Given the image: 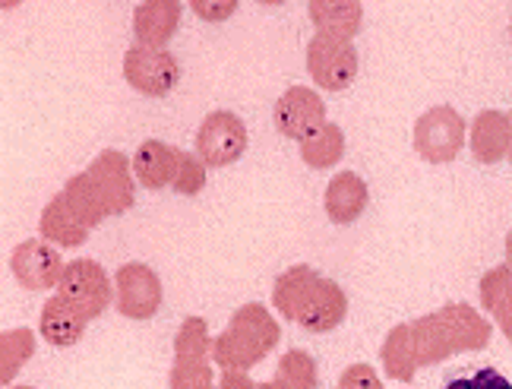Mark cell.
Returning <instances> with one entry per match:
<instances>
[{"instance_id":"obj_1","label":"cell","mask_w":512,"mask_h":389,"mask_svg":"<svg viewBox=\"0 0 512 389\" xmlns=\"http://www.w3.org/2000/svg\"><path fill=\"white\" fill-rule=\"evenodd\" d=\"M490 323L471 304H446L411 323L418 364H440L459 352H484L490 345Z\"/></svg>"},{"instance_id":"obj_2","label":"cell","mask_w":512,"mask_h":389,"mask_svg":"<svg viewBox=\"0 0 512 389\" xmlns=\"http://www.w3.org/2000/svg\"><path fill=\"white\" fill-rule=\"evenodd\" d=\"M282 339V326L263 304H244L234 310L225 333L212 339V361L222 371H250Z\"/></svg>"},{"instance_id":"obj_3","label":"cell","mask_w":512,"mask_h":389,"mask_svg":"<svg viewBox=\"0 0 512 389\" xmlns=\"http://www.w3.org/2000/svg\"><path fill=\"white\" fill-rule=\"evenodd\" d=\"M411 140H415V152L424 162L446 165L465 146V118L452 105H437L418 118Z\"/></svg>"},{"instance_id":"obj_4","label":"cell","mask_w":512,"mask_h":389,"mask_svg":"<svg viewBox=\"0 0 512 389\" xmlns=\"http://www.w3.org/2000/svg\"><path fill=\"white\" fill-rule=\"evenodd\" d=\"M361 70V54L354 48V42H342V38L329 35H313L307 45V73L313 76V83L326 92H342Z\"/></svg>"},{"instance_id":"obj_5","label":"cell","mask_w":512,"mask_h":389,"mask_svg":"<svg viewBox=\"0 0 512 389\" xmlns=\"http://www.w3.org/2000/svg\"><path fill=\"white\" fill-rule=\"evenodd\" d=\"M247 124L234 111H212L196 130V155L206 168H228L247 152Z\"/></svg>"},{"instance_id":"obj_6","label":"cell","mask_w":512,"mask_h":389,"mask_svg":"<svg viewBox=\"0 0 512 389\" xmlns=\"http://www.w3.org/2000/svg\"><path fill=\"white\" fill-rule=\"evenodd\" d=\"M162 301V279L152 266L124 263L114 272V304L127 320H152L162 310Z\"/></svg>"},{"instance_id":"obj_7","label":"cell","mask_w":512,"mask_h":389,"mask_svg":"<svg viewBox=\"0 0 512 389\" xmlns=\"http://www.w3.org/2000/svg\"><path fill=\"white\" fill-rule=\"evenodd\" d=\"M57 295H61L76 314H83L86 320H95V317H102L111 304V279L102 263L73 260L64 269Z\"/></svg>"},{"instance_id":"obj_8","label":"cell","mask_w":512,"mask_h":389,"mask_svg":"<svg viewBox=\"0 0 512 389\" xmlns=\"http://www.w3.org/2000/svg\"><path fill=\"white\" fill-rule=\"evenodd\" d=\"M124 80L140 95L165 99V95L181 83V64H177V57L165 48L133 45L124 54Z\"/></svg>"},{"instance_id":"obj_9","label":"cell","mask_w":512,"mask_h":389,"mask_svg":"<svg viewBox=\"0 0 512 389\" xmlns=\"http://www.w3.org/2000/svg\"><path fill=\"white\" fill-rule=\"evenodd\" d=\"M86 174H89L95 193L105 203L108 219L121 216V212H127L136 203V184H133L136 174H133V162L124 152H117V149L98 152L92 165L86 168Z\"/></svg>"},{"instance_id":"obj_10","label":"cell","mask_w":512,"mask_h":389,"mask_svg":"<svg viewBox=\"0 0 512 389\" xmlns=\"http://www.w3.org/2000/svg\"><path fill=\"white\" fill-rule=\"evenodd\" d=\"M272 121L282 136H288L294 143H304L307 136H313L326 124V102L310 86H291L275 102Z\"/></svg>"},{"instance_id":"obj_11","label":"cell","mask_w":512,"mask_h":389,"mask_svg":"<svg viewBox=\"0 0 512 389\" xmlns=\"http://www.w3.org/2000/svg\"><path fill=\"white\" fill-rule=\"evenodd\" d=\"M67 263L61 260V250L48 241H23L19 247H13L10 254V272L13 279L29 288V291H45V288H57L61 285Z\"/></svg>"},{"instance_id":"obj_12","label":"cell","mask_w":512,"mask_h":389,"mask_svg":"<svg viewBox=\"0 0 512 389\" xmlns=\"http://www.w3.org/2000/svg\"><path fill=\"white\" fill-rule=\"evenodd\" d=\"M345 314H348V298L342 285L326 276H317L294 323H301L307 333H332L345 320Z\"/></svg>"},{"instance_id":"obj_13","label":"cell","mask_w":512,"mask_h":389,"mask_svg":"<svg viewBox=\"0 0 512 389\" xmlns=\"http://www.w3.org/2000/svg\"><path fill=\"white\" fill-rule=\"evenodd\" d=\"M184 7L177 0H146L133 10V35L143 48H165L177 26H181Z\"/></svg>"},{"instance_id":"obj_14","label":"cell","mask_w":512,"mask_h":389,"mask_svg":"<svg viewBox=\"0 0 512 389\" xmlns=\"http://www.w3.org/2000/svg\"><path fill=\"white\" fill-rule=\"evenodd\" d=\"M509 143H512V127H509V114L506 111H481L475 121H471V133H468V146L471 155L481 165H497L500 159L509 155Z\"/></svg>"},{"instance_id":"obj_15","label":"cell","mask_w":512,"mask_h":389,"mask_svg":"<svg viewBox=\"0 0 512 389\" xmlns=\"http://www.w3.org/2000/svg\"><path fill=\"white\" fill-rule=\"evenodd\" d=\"M367 203H370V190H367L361 174H354V171H339L336 178L329 181L326 197H323L326 216L336 225L358 222L364 216Z\"/></svg>"},{"instance_id":"obj_16","label":"cell","mask_w":512,"mask_h":389,"mask_svg":"<svg viewBox=\"0 0 512 389\" xmlns=\"http://www.w3.org/2000/svg\"><path fill=\"white\" fill-rule=\"evenodd\" d=\"M177 165H181V149L162 140H146L133 155V174L146 190L171 187L177 178Z\"/></svg>"},{"instance_id":"obj_17","label":"cell","mask_w":512,"mask_h":389,"mask_svg":"<svg viewBox=\"0 0 512 389\" xmlns=\"http://www.w3.org/2000/svg\"><path fill=\"white\" fill-rule=\"evenodd\" d=\"M317 35L342 38V42H354V35L364 26V7L354 0H310L307 7Z\"/></svg>"},{"instance_id":"obj_18","label":"cell","mask_w":512,"mask_h":389,"mask_svg":"<svg viewBox=\"0 0 512 389\" xmlns=\"http://www.w3.org/2000/svg\"><path fill=\"white\" fill-rule=\"evenodd\" d=\"M86 317L76 314V310L61 298L54 295L45 301L42 307V320H38V333H42V339L54 348H70L76 345L83 336H86Z\"/></svg>"},{"instance_id":"obj_19","label":"cell","mask_w":512,"mask_h":389,"mask_svg":"<svg viewBox=\"0 0 512 389\" xmlns=\"http://www.w3.org/2000/svg\"><path fill=\"white\" fill-rule=\"evenodd\" d=\"M38 228H42V241H48L54 247H83L92 235V231L80 222V216L67 206L61 193L42 209Z\"/></svg>"},{"instance_id":"obj_20","label":"cell","mask_w":512,"mask_h":389,"mask_svg":"<svg viewBox=\"0 0 512 389\" xmlns=\"http://www.w3.org/2000/svg\"><path fill=\"white\" fill-rule=\"evenodd\" d=\"M481 304L512 342V266H494L481 279Z\"/></svg>"},{"instance_id":"obj_21","label":"cell","mask_w":512,"mask_h":389,"mask_svg":"<svg viewBox=\"0 0 512 389\" xmlns=\"http://www.w3.org/2000/svg\"><path fill=\"white\" fill-rule=\"evenodd\" d=\"M317 276L320 272L317 269H310V266H291V269H285L279 279H275V285H272V304H275V310L285 317V320H298V310H301V304H304V298H307V291H310V285L317 282Z\"/></svg>"},{"instance_id":"obj_22","label":"cell","mask_w":512,"mask_h":389,"mask_svg":"<svg viewBox=\"0 0 512 389\" xmlns=\"http://www.w3.org/2000/svg\"><path fill=\"white\" fill-rule=\"evenodd\" d=\"M383 367L392 380H415V371H418V355H415V339H411V323H399L396 329H389V336L383 342Z\"/></svg>"},{"instance_id":"obj_23","label":"cell","mask_w":512,"mask_h":389,"mask_svg":"<svg viewBox=\"0 0 512 389\" xmlns=\"http://www.w3.org/2000/svg\"><path fill=\"white\" fill-rule=\"evenodd\" d=\"M345 155V133L339 124L326 121L317 133L307 136L301 143V159L307 168L313 171H326V168H336Z\"/></svg>"},{"instance_id":"obj_24","label":"cell","mask_w":512,"mask_h":389,"mask_svg":"<svg viewBox=\"0 0 512 389\" xmlns=\"http://www.w3.org/2000/svg\"><path fill=\"white\" fill-rule=\"evenodd\" d=\"M61 197L67 200V206L80 216V222L92 231V228H98L105 219H108V212H105V203H102V197L95 193V187H92V181H89V174L83 171V174H73V178L64 184V190H61Z\"/></svg>"},{"instance_id":"obj_25","label":"cell","mask_w":512,"mask_h":389,"mask_svg":"<svg viewBox=\"0 0 512 389\" xmlns=\"http://www.w3.org/2000/svg\"><path fill=\"white\" fill-rule=\"evenodd\" d=\"M35 355V333L26 326L19 329H7L0 336V383H7L23 371V364Z\"/></svg>"},{"instance_id":"obj_26","label":"cell","mask_w":512,"mask_h":389,"mask_svg":"<svg viewBox=\"0 0 512 389\" xmlns=\"http://www.w3.org/2000/svg\"><path fill=\"white\" fill-rule=\"evenodd\" d=\"M174 361H212V336L203 317H187L177 329Z\"/></svg>"},{"instance_id":"obj_27","label":"cell","mask_w":512,"mask_h":389,"mask_svg":"<svg viewBox=\"0 0 512 389\" xmlns=\"http://www.w3.org/2000/svg\"><path fill=\"white\" fill-rule=\"evenodd\" d=\"M275 377L285 380L294 389H317V383H320L317 361H313L307 352H301V348H291V352L282 355L279 367H275Z\"/></svg>"},{"instance_id":"obj_28","label":"cell","mask_w":512,"mask_h":389,"mask_svg":"<svg viewBox=\"0 0 512 389\" xmlns=\"http://www.w3.org/2000/svg\"><path fill=\"white\" fill-rule=\"evenodd\" d=\"M206 162L200 159V155H193V152H184L181 149V165H177V178L171 184V190L177 193V197H196L203 187H206Z\"/></svg>"},{"instance_id":"obj_29","label":"cell","mask_w":512,"mask_h":389,"mask_svg":"<svg viewBox=\"0 0 512 389\" xmlns=\"http://www.w3.org/2000/svg\"><path fill=\"white\" fill-rule=\"evenodd\" d=\"M171 389H200L212 383V361H174Z\"/></svg>"},{"instance_id":"obj_30","label":"cell","mask_w":512,"mask_h":389,"mask_svg":"<svg viewBox=\"0 0 512 389\" xmlns=\"http://www.w3.org/2000/svg\"><path fill=\"white\" fill-rule=\"evenodd\" d=\"M190 10L206 19V23H225V19H231L234 13H238V0H193Z\"/></svg>"},{"instance_id":"obj_31","label":"cell","mask_w":512,"mask_h":389,"mask_svg":"<svg viewBox=\"0 0 512 389\" xmlns=\"http://www.w3.org/2000/svg\"><path fill=\"white\" fill-rule=\"evenodd\" d=\"M339 389H383V380L370 364H351L339 380Z\"/></svg>"},{"instance_id":"obj_32","label":"cell","mask_w":512,"mask_h":389,"mask_svg":"<svg viewBox=\"0 0 512 389\" xmlns=\"http://www.w3.org/2000/svg\"><path fill=\"white\" fill-rule=\"evenodd\" d=\"M471 386L475 389H512V383L500 371H494V367H481V371L471 377Z\"/></svg>"},{"instance_id":"obj_33","label":"cell","mask_w":512,"mask_h":389,"mask_svg":"<svg viewBox=\"0 0 512 389\" xmlns=\"http://www.w3.org/2000/svg\"><path fill=\"white\" fill-rule=\"evenodd\" d=\"M260 383H253L247 377V371H222L219 377V389H256Z\"/></svg>"},{"instance_id":"obj_34","label":"cell","mask_w":512,"mask_h":389,"mask_svg":"<svg viewBox=\"0 0 512 389\" xmlns=\"http://www.w3.org/2000/svg\"><path fill=\"white\" fill-rule=\"evenodd\" d=\"M256 389H294V386H288V383H285V380H279V377H272V380L260 383Z\"/></svg>"},{"instance_id":"obj_35","label":"cell","mask_w":512,"mask_h":389,"mask_svg":"<svg viewBox=\"0 0 512 389\" xmlns=\"http://www.w3.org/2000/svg\"><path fill=\"white\" fill-rule=\"evenodd\" d=\"M446 389H475V386H471V377L465 380V377H459V380H452Z\"/></svg>"},{"instance_id":"obj_36","label":"cell","mask_w":512,"mask_h":389,"mask_svg":"<svg viewBox=\"0 0 512 389\" xmlns=\"http://www.w3.org/2000/svg\"><path fill=\"white\" fill-rule=\"evenodd\" d=\"M506 266H512V231L506 235Z\"/></svg>"},{"instance_id":"obj_37","label":"cell","mask_w":512,"mask_h":389,"mask_svg":"<svg viewBox=\"0 0 512 389\" xmlns=\"http://www.w3.org/2000/svg\"><path fill=\"white\" fill-rule=\"evenodd\" d=\"M509 127H512V111H509ZM506 159L512 162V143H509V155H506Z\"/></svg>"},{"instance_id":"obj_38","label":"cell","mask_w":512,"mask_h":389,"mask_svg":"<svg viewBox=\"0 0 512 389\" xmlns=\"http://www.w3.org/2000/svg\"><path fill=\"white\" fill-rule=\"evenodd\" d=\"M200 389H219V383H209V386H200Z\"/></svg>"},{"instance_id":"obj_39","label":"cell","mask_w":512,"mask_h":389,"mask_svg":"<svg viewBox=\"0 0 512 389\" xmlns=\"http://www.w3.org/2000/svg\"><path fill=\"white\" fill-rule=\"evenodd\" d=\"M13 389H35V386H13Z\"/></svg>"},{"instance_id":"obj_40","label":"cell","mask_w":512,"mask_h":389,"mask_svg":"<svg viewBox=\"0 0 512 389\" xmlns=\"http://www.w3.org/2000/svg\"><path fill=\"white\" fill-rule=\"evenodd\" d=\"M509 38H512V23H509Z\"/></svg>"}]
</instances>
